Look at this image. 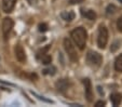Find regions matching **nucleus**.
I'll use <instances>...</instances> for the list:
<instances>
[{
  "label": "nucleus",
  "instance_id": "nucleus-1",
  "mask_svg": "<svg viewBox=\"0 0 122 107\" xmlns=\"http://www.w3.org/2000/svg\"><path fill=\"white\" fill-rule=\"evenodd\" d=\"M71 38L76 46L80 50H83L85 47V42H86V38H88V34L86 30L83 27H78L71 31Z\"/></svg>",
  "mask_w": 122,
  "mask_h": 107
},
{
  "label": "nucleus",
  "instance_id": "nucleus-2",
  "mask_svg": "<svg viewBox=\"0 0 122 107\" xmlns=\"http://www.w3.org/2000/svg\"><path fill=\"white\" fill-rule=\"evenodd\" d=\"M86 62L88 64L91 66V67H94V68H97L101 66L102 62H103V57L99 53L97 52H93V51H90L86 55Z\"/></svg>",
  "mask_w": 122,
  "mask_h": 107
},
{
  "label": "nucleus",
  "instance_id": "nucleus-3",
  "mask_svg": "<svg viewBox=\"0 0 122 107\" xmlns=\"http://www.w3.org/2000/svg\"><path fill=\"white\" fill-rule=\"evenodd\" d=\"M107 42H108V30L105 26L101 25L99 26V30H98V38H97V44L98 48L104 49L106 47Z\"/></svg>",
  "mask_w": 122,
  "mask_h": 107
},
{
  "label": "nucleus",
  "instance_id": "nucleus-4",
  "mask_svg": "<svg viewBox=\"0 0 122 107\" xmlns=\"http://www.w3.org/2000/svg\"><path fill=\"white\" fill-rule=\"evenodd\" d=\"M64 47H65V50H66L67 54H68L69 58H70L72 62H77V61H78L77 51H76V49H75L74 44L71 43V41H70L68 38L64 39Z\"/></svg>",
  "mask_w": 122,
  "mask_h": 107
},
{
  "label": "nucleus",
  "instance_id": "nucleus-5",
  "mask_svg": "<svg viewBox=\"0 0 122 107\" xmlns=\"http://www.w3.org/2000/svg\"><path fill=\"white\" fill-rule=\"evenodd\" d=\"M13 25H14V22H13L12 19H10V17H5V19H3L2 33H3V37H5V39H8V36H9L10 31H11L12 28H13Z\"/></svg>",
  "mask_w": 122,
  "mask_h": 107
},
{
  "label": "nucleus",
  "instance_id": "nucleus-6",
  "mask_svg": "<svg viewBox=\"0 0 122 107\" xmlns=\"http://www.w3.org/2000/svg\"><path fill=\"white\" fill-rule=\"evenodd\" d=\"M83 84H84V93H85V97L89 102H92L93 100V91H92V84H91L90 79L85 78L83 79Z\"/></svg>",
  "mask_w": 122,
  "mask_h": 107
},
{
  "label": "nucleus",
  "instance_id": "nucleus-7",
  "mask_svg": "<svg viewBox=\"0 0 122 107\" xmlns=\"http://www.w3.org/2000/svg\"><path fill=\"white\" fill-rule=\"evenodd\" d=\"M14 52H15L16 60L19 61V62H21V63L25 62V60H26V54H25V51H24L23 47H22L21 44H17V46H16L15 49H14Z\"/></svg>",
  "mask_w": 122,
  "mask_h": 107
},
{
  "label": "nucleus",
  "instance_id": "nucleus-8",
  "mask_svg": "<svg viewBox=\"0 0 122 107\" xmlns=\"http://www.w3.org/2000/svg\"><path fill=\"white\" fill-rule=\"evenodd\" d=\"M15 3L16 0H2V10L5 13H10L13 11Z\"/></svg>",
  "mask_w": 122,
  "mask_h": 107
},
{
  "label": "nucleus",
  "instance_id": "nucleus-9",
  "mask_svg": "<svg viewBox=\"0 0 122 107\" xmlns=\"http://www.w3.org/2000/svg\"><path fill=\"white\" fill-rule=\"evenodd\" d=\"M55 86H56V89H57L60 92H65L69 87V81L67 79H61L56 82Z\"/></svg>",
  "mask_w": 122,
  "mask_h": 107
},
{
  "label": "nucleus",
  "instance_id": "nucleus-10",
  "mask_svg": "<svg viewBox=\"0 0 122 107\" xmlns=\"http://www.w3.org/2000/svg\"><path fill=\"white\" fill-rule=\"evenodd\" d=\"M81 15L82 17H85L88 20H91V21H94L96 19V13H95L93 10H85V9H81Z\"/></svg>",
  "mask_w": 122,
  "mask_h": 107
},
{
  "label": "nucleus",
  "instance_id": "nucleus-11",
  "mask_svg": "<svg viewBox=\"0 0 122 107\" xmlns=\"http://www.w3.org/2000/svg\"><path fill=\"white\" fill-rule=\"evenodd\" d=\"M110 101L113 106H118L122 101V95L120 93H112L110 95Z\"/></svg>",
  "mask_w": 122,
  "mask_h": 107
},
{
  "label": "nucleus",
  "instance_id": "nucleus-12",
  "mask_svg": "<svg viewBox=\"0 0 122 107\" xmlns=\"http://www.w3.org/2000/svg\"><path fill=\"white\" fill-rule=\"evenodd\" d=\"M61 16H62V19L64 20V21L70 22V21H72V20L75 19V13L74 12H71V11H65V12H62Z\"/></svg>",
  "mask_w": 122,
  "mask_h": 107
},
{
  "label": "nucleus",
  "instance_id": "nucleus-13",
  "mask_svg": "<svg viewBox=\"0 0 122 107\" xmlns=\"http://www.w3.org/2000/svg\"><path fill=\"white\" fill-rule=\"evenodd\" d=\"M115 69L119 72H122V54L119 55L117 58H116L115 62Z\"/></svg>",
  "mask_w": 122,
  "mask_h": 107
},
{
  "label": "nucleus",
  "instance_id": "nucleus-14",
  "mask_svg": "<svg viewBox=\"0 0 122 107\" xmlns=\"http://www.w3.org/2000/svg\"><path fill=\"white\" fill-rule=\"evenodd\" d=\"M49 49H50V47H49V46H46V47H44L43 49L39 50V51H38V53H37V58H39V60H40V58H41L43 55H46V52L49 51Z\"/></svg>",
  "mask_w": 122,
  "mask_h": 107
},
{
  "label": "nucleus",
  "instance_id": "nucleus-15",
  "mask_svg": "<svg viewBox=\"0 0 122 107\" xmlns=\"http://www.w3.org/2000/svg\"><path fill=\"white\" fill-rule=\"evenodd\" d=\"M116 11H117V7H116L115 5H109L108 7H107V9H106V13L108 14V15L113 14Z\"/></svg>",
  "mask_w": 122,
  "mask_h": 107
},
{
  "label": "nucleus",
  "instance_id": "nucleus-16",
  "mask_svg": "<svg viewBox=\"0 0 122 107\" xmlns=\"http://www.w3.org/2000/svg\"><path fill=\"white\" fill-rule=\"evenodd\" d=\"M40 60H41L42 64H46H46H50L51 62H52V57H51L50 55H48V54L43 55L41 58H40Z\"/></svg>",
  "mask_w": 122,
  "mask_h": 107
},
{
  "label": "nucleus",
  "instance_id": "nucleus-17",
  "mask_svg": "<svg viewBox=\"0 0 122 107\" xmlns=\"http://www.w3.org/2000/svg\"><path fill=\"white\" fill-rule=\"evenodd\" d=\"M55 70H56L55 67H51V68H48V69H44L43 74L44 75H54L55 74Z\"/></svg>",
  "mask_w": 122,
  "mask_h": 107
},
{
  "label": "nucleus",
  "instance_id": "nucleus-18",
  "mask_svg": "<svg viewBox=\"0 0 122 107\" xmlns=\"http://www.w3.org/2000/svg\"><path fill=\"white\" fill-rule=\"evenodd\" d=\"M48 30V25H46V23H42L39 25V31H41V33H44V31H46Z\"/></svg>",
  "mask_w": 122,
  "mask_h": 107
},
{
  "label": "nucleus",
  "instance_id": "nucleus-19",
  "mask_svg": "<svg viewBox=\"0 0 122 107\" xmlns=\"http://www.w3.org/2000/svg\"><path fill=\"white\" fill-rule=\"evenodd\" d=\"M119 47H120V41H115V42H113V44L111 46L110 51H111V52H115Z\"/></svg>",
  "mask_w": 122,
  "mask_h": 107
},
{
  "label": "nucleus",
  "instance_id": "nucleus-20",
  "mask_svg": "<svg viewBox=\"0 0 122 107\" xmlns=\"http://www.w3.org/2000/svg\"><path fill=\"white\" fill-rule=\"evenodd\" d=\"M117 28H118V30H119V31H121V33H122V16L118 19V21H117Z\"/></svg>",
  "mask_w": 122,
  "mask_h": 107
},
{
  "label": "nucleus",
  "instance_id": "nucleus-21",
  "mask_svg": "<svg viewBox=\"0 0 122 107\" xmlns=\"http://www.w3.org/2000/svg\"><path fill=\"white\" fill-rule=\"evenodd\" d=\"M84 0H69V3L70 5H78V3L83 2Z\"/></svg>",
  "mask_w": 122,
  "mask_h": 107
},
{
  "label": "nucleus",
  "instance_id": "nucleus-22",
  "mask_svg": "<svg viewBox=\"0 0 122 107\" xmlns=\"http://www.w3.org/2000/svg\"><path fill=\"white\" fill-rule=\"evenodd\" d=\"M95 106H96V107L105 106V102H104V101H98V102H96V103H95Z\"/></svg>",
  "mask_w": 122,
  "mask_h": 107
},
{
  "label": "nucleus",
  "instance_id": "nucleus-23",
  "mask_svg": "<svg viewBox=\"0 0 122 107\" xmlns=\"http://www.w3.org/2000/svg\"><path fill=\"white\" fill-rule=\"evenodd\" d=\"M28 2H29V5H35V3L37 2V0H27Z\"/></svg>",
  "mask_w": 122,
  "mask_h": 107
},
{
  "label": "nucleus",
  "instance_id": "nucleus-24",
  "mask_svg": "<svg viewBox=\"0 0 122 107\" xmlns=\"http://www.w3.org/2000/svg\"><path fill=\"white\" fill-rule=\"evenodd\" d=\"M97 89H98V92H99V94H101V95H103V94H104V92H103V91H102V88H101V87H98V88H97Z\"/></svg>",
  "mask_w": 122,
  "mask_h": 107
},
{
  "label": "nucleus",
  "instance_id": "nucleus-25",
  "mask_svg": "<svg viewBox=\"0 0 122 107\" xmlns=\"http://www.w3.org/2000/svg\"><path fill=\"white\" fill-rule=\"evenodd\" d=\"M118 1H119V2H121V3H122V0H118Z\"/></svg>",
  "mask_w": 122,
  "mask_h": 107
}]
</instances>
